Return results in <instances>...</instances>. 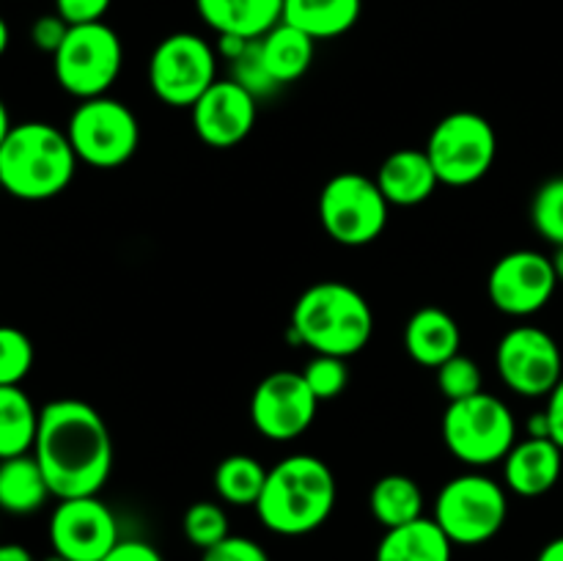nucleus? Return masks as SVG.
Segmentation results:
<instances>
[{"mask_svg":"<svg viewBox=\"0 0 563 561\" xmlns=\"http://www.w3.org/2000/svg\"><path fill=\"white\" fill-rule=\"evenodd\" d=\"M31 454L58 501L99 495L113 471L108 424L82 399H55L42 407Z\"/></svg>","mask_w":563,"mask_h":561,"instance_id":"f257e3e1","label":"nucleus"},{"mask_svg":"<svg viewBox=\"0 0 563 561\" xmlns=\"http://www.w3.org/2000/svg\"><path fill=\"white\" fill-rule=\"evenodd\" d=\"M339 498L335 476L313 454H291L269 468L256 515L267 531L280 537H306L330 520Z\"/></svg>","mask_w":563,"mask_h":561,"instance_id":"f03ea898","label":"nucleus"},{"mask_svg":"<svg viewBox=\"0 0 563 561\" xmlns=\"http://www.w3.org/2000/svg\"><path fill=\"white\" fill-rule=\"evenodd\" d=\"M291 336L313 355L352 358L374 336V311L366 297L344 280H319L291 308Z\"/></svg>","mask_w":563,"mask_h":561,"instance_id":"7ed1b4c3","label":"nucleus"},{"mask_svg":"<svg viewBox=\"0 0 563 561\" xmlns=\"http://www.w3.org/2000/svg\"><path fill=\"white\" fill-rule=\"evenodd\" d=\"M77 163L66 130L47 121H22L0 146V185L20 201H49L71 185Z\"/></svg>","mask_w":563,"mask_h":561,"instance_id":"20e7f679","label":"nucleus"},{"mask_svg":"<svg viewBox=\"0 0 563 561\" xmlns=\"http://www.w3.org/2000/svg\"><path fill=\"white\" fill-rule=\"evenodd\" d=\"M445 449L471 468L504 462L517 443V421L500 396L478 391L467 399L449 402L443 413Z\"/></svg>","mask_w":563,"mask_h":561,"instance_id":"39448f33","label":"nucleus"},{"mask_svg":"<svg viewBox=\"0 0 563 561\" xmlns=\"http://www.w3.org/2000/svg\"><path fill=\"white\" fill-rule=\"evenodd\" d=\"M432 517L454 544H484L504 531L509 493L484 473H462L440 487Z\"/></svg>","mask_w":563,"mask_h":561,"instance_id":"423d86ee","label":"nucleus"},{"mask_svg":"<svg viewBox=\"0 0 563 561\" xmlns=\"http://www.w3.org/2000/svg\"><path fill=\"white\" fill-rule=\"evenodd\" d=\"M423 152L440 185L471 187L493 170L498 157V135L476 110H454L434 124Z\"/></svg>","mask_w":563,"mask_h":561,"instance_id":"0eeeda50","label":"nucleus"},{"mask_svg":"<svg viewBox=\"0 0 563 561\" xmlns=\"http://www.w3.org/2000/svg\"><path fill=\"white\" fill-rule=\"evenodd\" d=\"M390 204L377 179L361 170H341L319 193V223L344 248L372 245L388 229Z\"/></svg>","mask_w":563,"mask_h":561,"instance_id":"6e6552de","label":"nucleus"},{"mask_svg":"<svg viewBox=\"0 0 563 561\" xmlns=\"http://www.w3.org/2000/svg\"><path fill=\"white\" fill-rule=\"evenodd\" d=\"M124 64L121 38L108 22L71 25L53 55V72L66 94L82 99L108 97Z\"/></svg>","mask_w":563,"mask_h":561,"instance_id":"1a4fd4ad","label":"nucleus"},{"mask_svg":"<svg viewBox=\"0 0 563 561\" xmlns=\"http://www.w3.org/2000/svg\"><path fill=\"white\" fill-rule=\"evenodd\" d=\"M77 160L91 168H119L130 163L141 143V124L130 105L113 97L82 99L66 124Z\"/></svg>","mask_w":563,"mask_h":561,"instance_id":"9d476101","label":"nucleus"},{"mask_svg":"<svg viewBox=\"0 0 563 561\" xmlns=\"http://www.w3.org/2000/svg\"><path fill=\"white\" fill-rule=\"evenodd\" d=\"M218 50L198 33H170L152 50L148 86L159 102L192 108L218 80Z\"/></svg>","mask_w":563,"mask_h":561,"instance_id":"9b49d317","label":"nucleus"},{"mask_svg":"<svg viewBox=\"0 0 563 561\" xmlns=\"http://www.w3.org/2000/svg\"><path fill=\"white\" fill-rule=\"evenodd\" d=\"M495 369L509 391L526 399H542L563 377L561 346L537 324H517L495 350Z\"/></svg>","mask_w":563,"mask_h":561,"instance_id":"f8f14e48","label":"nucleus"},{"mask_svg":"<svg viewBox=\"0 0 563 561\" xmlns=\"http://www.w3.org/2000/svg\"><path fill=\"white\" fill-rule=\"evenodd\" d=\"M559 275L553 258L539 251H511L493 264L487 278L489 302L506 317H533L553 300Z\"/></svg>","mask_w":563,"mask_h":561,"instance_id":"ddd939ff","label":"nucleus"},{"mask_svg":"<svg viewBox=\"0 0 563 561\" xmlns=\"http://www.w3.org/2000/svg\"><path fill=\"white\" fill-rule=\"evenodd\" d=\"M119 537V520L99 495L64 498L49 517V544L53 553L69 561H102Z\"/></svg>","mask_w":563,"mask_h":561,"instance_id":"4468645a","label":"nucleus"},{"mask_svg":"<svg viewBox=\"0 0 563 561\" xmlns=\"http://www.w3.org/2000/svg\"><path fill=\"white\" fill-rule=\"evenodd\" d=\"M319 399L302 372H273L251 396V421L258 435L275 443L297 440L311 429Z\"/></svg>","mask_w":563,"mask_h":561,"instance_id":"2eb2a0df","label":"nucleus"},{"mask_svg":"<svg viewBox=\"0 0 563 561\" xmlns=\"http://www.w3.org/2000/svg\"><path fill=\"white\" fill-rule=\"evenodd\" d=\"M192 130L207 146L231 148L245 141L258 119V97L245 86L225 77L214 80L190 108Z\"/></svg>","mask_w":563,"mask_h":561,"instance_id":"dca6fc26","label":"nucleus"},{"mask_svg":"<svg viewBox=\"0 0 563 561\" xmlns=\"http://www.w3.org/2000/svg\"><path fill=\"white\" fill-rule=\"evenodd\" d=\"M563 473V449L550 438L517 440L504 457V484L520 498H539L559 484Z\"/></svg>","mask_w":563,"mask_h":561,"instance_id":"f3484780","label":"nucleus"},{"mask_svg":"<svg viewBox=\"0 0 563 561\" xmlns=\"http://www.w3.org/2000/svg\"><path fill=\"white\" fill-rule=\"evenodd\" d=\"M196 11L218 36L256 42L284 20V0H196Z\"/></svg>","mask_w":563,"mask_h":561,"instance_id":"a211bd4d","label":"nucleus"},{"mask_svg":"<svg viewBox=\"0 0 563 561\" xmlns=\"http://www.w3.org/2000/svg\"><path fill=\"white\" fill-rule=\"evenodd\" d=\"M374 179L390 207H418L429 201L440 185L427 152H418V148H399L388 154Z\"/></svg>","mask_w":563,"mask_h":561,"instance_id":"6ab92c4d","label":"nucleus"},{"mask_svg":"<svg viewBox=\"0 0 563 561\" xmlns=\"http://www.w3.org/2000/svg\"><path fill=\"white\" fill-rule=\"evenodd\" d=\"M462 346V330L449 311L438 306L418 308L405 324V350L416 363L438 369Z\"/></svg>","mask_w":563,"mask_h":561,"instance_id":"aec40b11","label":"nucleus"},{"mask_svg":"<svg viewBox=\"0 0 563 561\" xmlns=\"http://www.w3.org/2000/svg\"><path fill=\"white\" fill-rule=\"evenodd\" d=\"M454 542L445 537L434 517H418L385 531L374 561H451Z\"/></svg>","mask_w":563,"mask_h":561,"instance_id":"412c9836","label":"nucleus"},{"mask_svg":"<svg viewBox=\"0 0 563 561\" xmlns=\"http://www.w3.org/2000/svg\"><path fill=\"white\" fill-rule=\"evenodd\" d=\"M313 50H317V42L284 20L258 38V58H262L269 80L278 88L286 86V82L300 80L311 69Z\"/></svg>","mask_w":563,"mask_h":561,"instance_id":"4be33fe9","label":"nucleus"},{"mask_svg":"<svg viewBox=\"0 0 563 561\" xmlns=\"http://www.w3.org/2000/svg\"><path fill=\"white\" fill-rule=\"evenodd\" d=\"M361 11L363 0H284V22L308 33L313 42L350 33Z\"/></svg>","mask_w":563,"mask_h":561,"instance_id":"5701e85b","label":"nucleus"},{"mask_svg":"<svg viewBox=\"0 0 563 561\" xmlns=\"http://www.w3.org/2000/svg\"><path fill=\"white\" fill-rule=\"evenodd\" d=\"M53 495L36 457L22 454L0 460V512L33 515Z\"/></svg>","mask_w":563,"mask_h":561,"instance_id":"b1692460","label":"nucleus"},{"mask_svg":"<svg viewBox=\"0 0 563 561\" xmlns=\"http://www.w3.org/2000/svg\"><path fill=\"white\" fill-rule=\"evenodd\" d=\"M38 413L20 385H0V460L31 454L38 432Z\"/></svg>","mask_w":563,"mask_h":561,"instance_id":"393cba45","label":"nucleus"},{"mask_svg":"<svg viewBox=\"0 0 563 561\" xmlns=\"http://www.w3.org/2000/svg\"><path fill=\"white\" fill-rule=\"evenodd\" d=\"M368 509H372L374 520L388 531V528L423 517V493L412 476L388 473V476L377 479L368 493Z\"/></svg>","mask_w":563,"mask_h":561,"instance_id":"a878e982","label":"nucleus"},{"mask_svg":"<svg viewBox=\"0 0 563 561\" xmlns=\"http://www.w3.org/2000/svg\"><path fill=\"white\" fill-rule=\"evenodd\" d=\"M269 468L251 454H229L214 468V493L231 506H256Z\"/></svg>","mask_w":563,"mask_h":561,"instance_id":"bb28decb","label":"nucleus"},{"mask_svg":"<svg viewBox=\"0 0 563 561\" xmlns=\"http://www.w3.org/2000/svg\"><path fill=\"white\" fill-rule=\"evenodd\" d=\"M181 531H185V539L192 548L209 550L231 534L229 515L214 501H198V504L187 506L185 517H181Z\"/></svg>","mask_w":563,"mask_h":561,"instance_id":"cd10ccee","label":"nucleus"},{"mask_svg":"<svg viewBox=\"0 0 563 561\" xmlns=\"http://www.w3.org/2000/svg\"><path fill=\"white\" fill-rule=\"evenodd\" d=\"M36 350L25 330L0 324V385H20L31 374Z\"/></svg>","mask_w":563,"mask_h":561,"instance_id":"c85d7f7f","label":"nucleus"},{"mask_svg":"<svg viewBox=\"0 0 563 561\" xmlns=\"http://www.w3.org/2000/svg\"><path fill=\"white\" fill-rule=\"evenodd\" d=\"M531 223L555 248L563 245V176H553L537 190L531 204Z\"/></svg>","mask_w":563,"mask_h":561,"instance_id":"c756f323","label":"nucleus"},{"mask_svg":"<svg viewBox=\"0 0 563 561\" xmlns=\"http://www.w3.org/2000/svg\"><path fill=\"white\" fill-rule=\"evenodd\" d=\"M434 372H438V388L443 391V396L449 402L467 399V396L478 394L484 385V374L478 369V363L473 358L462 355V352H456L454 358L440 363Z\"/></svg>","mask_w":563,"mask_h":561,"instance_id":"7c9ffc66","label":"nucleus"},{"mask_svg":"<svg viewBox=\"0 0 563 561\" xmlns=\"http://www.w3.org/2000/svg\"><path fill=\"white\" fill-rule=\"evenodd\" d=\"M302 377H306L308 388L313 391L319 402L335 399V396L344 394V388L350 385V369H346V358L335 355H313L311 361L302 369Z\"/></svg>","mask_w":563,"mask_h":561,"instance_id":"2f4dec72","label":"nucleus"},{"mask_svg":"<svg viewBox=\"0 0 563 561\" xmlns=\"http://www.w3.org/2000/svg\"><path fill=\"white\" fill-rule=\"evenodd\" d=\"M231 72H234L231 80L245 86L253 97H267V94H273L275 88H278L273 80H269V75L262 66V58H258V38L256 42H251V47H247L240 58L231 61Z\"/></svg>","mask_w":563,"mask_h":561,"instance_id":"473e14b6","label":"nucleus"},{"mask_svg":"<svg viewBox=\"0 0 563 561\" xmlns=\"http://www.w3.org/2000/svg\"><path fill=\"white\" fill-rule=\"evenodd\" d=\"M201 561H269V553L256 542V539L229 534L223 542L203 550Z\"/></svg>","mask_w":563,"mask_h":561,"instance_id":"72a5a7b5","label":"nucleus"},{"mask_svg":"<svg viewBox=\"0 0 563 561\" xmlns=\"http://www.w3.org/2000/svg\"><path fill=\"white\" fill-rule=\"evenodd\" d=\"M69 28H71L69 22H66L64 16H58V14L38 16V20L31 25L33 47L42 50V53L55 55V53H58L60 44H64V38H66V33H69Z\"/></svg>","mask_w":563,"mask_h":561,"instance_id":"f704fd0d","label":"nucleus"},{"mask_svg":"<svg viewBox=\"0 0 563 561\" xmlns=\"http://www.w3.org/2000/svg\"><path fill=\"white\" fill-rule=\"evenodd\" d=\"M113 0H55V14L64 16L69 25H88V22H104Z\"/></svg>","mask_w":563,"mask_h":561,"instance_id":"c9c22d12","label":"nucleus"},{"mask_svg":"<svg viewBox=\"0 0 563 561\" xmlns=\"http://www.w3.org/2000/svg\"><path fill=\"white\" fill-rule=\"evenodd\" d=\"M102 561H165L154 544L143 542V539H121Z\"/></svg>","mask_w":563,"mask_h":561,"instance_id":"e433bc0d","label":"nucleus"},{"mask_svg":"<svg viewBox=\"0 0 563 561\" xmlns=\"http://www.w3.org/2000/svg\"><path fill=\"white\" fill-rule=\"evenodd\" d=\"M544 413H548L550 440H555V443H559L563 449V377L559 380V385L550 391L548 407H544Z\"/></svg>","mask_w":563,"mask_h":561,"instance_id":"4c0bfd02","label":"nucleus"},{"mask_svg":"<svg viewBox=\"0 0 563 561\" xmlns=\"http://www.w3.org/2000/svg\"><path fill=\"white\" fill-rule=\"evenodd\" d=\"M0 561H36L27 548L16 542H3L0 544Z\"/></svg>","mask_w":563,"mask_h":561,"instance_id":"58836bf2","label":"nucleus"},{"mask_svg":"<svg viewBox=\"0 0 563 561\" xmlns=\"http://www.w3.org/2000/svg\"><path fill=\"white\" fill-rule=\"evenodd\" d=\"M537 561H563V537L550 539V542L539 550Z\"/></svg>","mask_w":563,"mask_h":561,"instance_id":"ea45409f","label":"nucleus"},{"mask_svg":"<svg viewBox=\"0 0 563 561\" xmlns=\"http://www.w3.org/2000/svg\"><path fill=\"white\" fill-rule=\"evenodd\" d=\"M11 116H9V108H5L3 105V99H0V146H3V141H5V135H9L11 132Z\"/></svg>","mask_w":563,"mask_h":561,"instance_id":"a19ab883","label":"nucleus"},{"mask_svg":"<svg viewBox=\"0 0 563 561\" xmlns=\"http://www.w3.org/2000/svg\"><path fill=\"white\" fill-rule=\"evenodd\" d=\"M9 42H11V31L9 25H5L3 16H0V58H3V53L9 50Z\"/></svg>","mask_w":563,"mask_h":561,"instance_id":"79ce46f5","label":"nucleus"},{"mask_svg":"<svg viewBox=\"0 0 563 561\" xmlns=\"http://www.w3.org/2000/svg\"><path fill=\"white\" fill-rule=\"evenodd\" d=\"M550 258H553V270L555 275H559V284H563V245L555 248V253Z\"/></svg>","mask_w":563,"mask_h":561,"instance_id":"37998d69","label":"nucleus"},{"mask_svg":"<svg viewBox=\"0 0 563 561\" xmlns=\"http://www.w3.org/2000/svg\"><path fill=\"white\" fill-rule=\"evenodd\" d=\"M44 561H69V559H64V556H58V553H49Z\"/></svg>","mask_w":563,"mask_h":561,"instance_id":"c03bdc74","label":"nucleus"},{"mask_svg":"<svg viewBox=\"0 0 563 561\" xmlns=\"http://www.w3.org/2000/svg\"><path fill=\"white\" fill-rule=\"evenodd\" d=\"M0 193H3V185H0Z\"/></svg>","mask_w":563,"mask_h":561,"instance_id":"a18cd8bd","label":"nucleus"}]
</instances>
